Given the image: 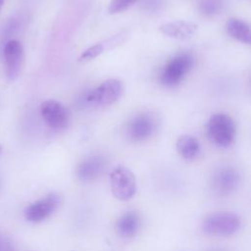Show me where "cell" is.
<instances>
[{
	"label": "cell",
	"mask_w": 251,
	"mask_h": 251,
	"mask_svg": "<svg viewBox=\"0 0 251 251\" xmlns=\"http://www.w3.org/2000/svg\"><path fill=\"white\" fill-rule=\"evenodd\" d=\"M198 26L194 23L186 21H174L163 24L160 25L159 30L168 37L184 40L193 36Z\"/></svg>",
	"instance_id": "obj_13"
},
{
	"label": "cell",
	"mask_w": 251,
	"mask_h": 251,
	"mask_svg": "<svg viewBox=\"0 0 251 251\" xmlns=\"http://www.w3.org/2000/svg\"><path fill=\"white\" fill-rule=\"evenodd\" d=\"M1 151H2V147H1V145H0V153H1Z\"/></svg>",
	"instance_id": "obj_23"
},
{
	"label": "cell",
	"mask_w": 251,
	"mask_h": 251,
	"mask_svg": "<svg viewBox=\"0 0 251 251\" xmlns=\"http://www.w3.org/2000/svg\"><path fill=\"white\" fill-rule=\"evenodd\" d=\"M106 168V160L102 155L93 154L81 160L75 168V176L81 182L97 179Z\"/></svg>",
	"instance_id": "obj_11"
},
{
	"label": "cell",
	"mask_w": 251,
	"mask_h": 251,
	"mask_svg": "<svg viewBox=\"0 0 251 251\" xmlns=\"http://www.w3.org/2000/svg\"><path fill=\"white\" fill-rule=\"evenodd\" d=\"M40 114L46 125L54 130H63L68 127L70 114L68 109L55 99H48L41 103Z\"/></svg>",
	"instance_id": "obj_8"
},
{
	"label": "cell",
	"mask_w": 251,
	"mask_h": 251,
	"mask_svg": "<svg viewBox=\"0 0 251 251\" xmlns=\"http://www.w3.org/2000/svg\"><path fill=\"white\" fill-rule=\"evenodd\" d=\"M207 135L218 147H229L235 138L236 128L230 116L225 113H218L209 119L207 123Z\"/></svg>",
	"instance_id": "obj_2"
},
{
	"label": "cell",
	"mask_w": 251,
	"mask_h": 251,
	"mask_svg": "<svg viewBox=\"0 0 251 251\" xmlns=\"http://www.w3.org/2000/svg\"><path fill=\"white\" fill-rule=\"evenodd\" d=\"M110 187L115 198L121 201L130 200L136 193L137 183L134 174L125 166L115 167L109 176Z\"/></svg>",
	"instance_id": "obj_3"
},
{
	"label": "cell",
	"mask_w": 251,
	"mask_h": 251,
	"mask_svg": "<svg viewBox=\"0 0 251 251\" xmlns=\"http://www.w3.org/2000/svg\"><path fill=\"white\" fill-rule=\"evenodd\" d=\"M228 34L237 41L245 44L251 42V30L249 25L238 18H229L226 24Z\"/></svg>",
	"instance_id": "obj_16"
},
{
	"label": "cell",
	"mask_w": 251,
	"mask_h": 251,
	"mask_svg": "<svg viewBox=\"0 0 251 251\" xmlns=\"http://www.w3.org/2000/svg\"><path fill=\"white\" fill-rule=\"evenodd\" d=\"M4 1H5V0H0V11H1V9H2V7H3V4H4Z\"/></svg>",
	"instance_id": "obj_21"
},
{
	"label": "cell",
	"mask_w": 251,
	"mask_h": 251,
	"mask_svg": "<svg viewBox=\"0 0 251 251\" xmlns=\"http://www.w3.org/2000/svg\"><path fill=\"white\" fill-rule=\"evenodd\" d=\"M178 155L187 161L193 160L200 152V143L196 137L190 134L180 135L176 143Z\"/></svg>",
	"instance_id": "obj_15"
},
{
	"label": "cell",
	"mask_w": 251,
	"mask_h": 251,
	"mask_svg": "<svg viewBox=\"0 0 251 251\" xmlns=\"http://www.w3.org/2000/svg\"><path fill=\"white\" fill-rule=\"evenodd\" d=\"M241 226L240 217L230 211H220L208 215L201 224L205 234L213 236H229L238 231Z\"/></svg>",
	"instance_id": "obj_1"
},
{
	"label": "cell",
	"mask_w": 251,
	"mask_h": 251,
	"mask_svg": "<svg viewBox=\"0 0 251 251\" xmlns=\"http://www.w3.org/2000/svg\"><path fill=\"white\" fill-rule=\"evenodd\" d=\"M212 251H226V250H222V249H215V250H212Z\"/></svg>",
	"instance_id": "obj_22"
},
{
	"label": "cell",
	"mask_w": 251,
	"mask_h": 251,
	"mask_svg": "<svg viewBox=\"0 0 251 251\" xmlns=\"http://www.w3.org/2000/svg\"><path fill=\"white\" fill-rule=\"evenodd\" d=\"M5 74L9 80H16L22 72L24 65V47L18 39L5 42L3 47Z\"/></svg>",
	"instance_id": "obj_9"
},
{
	"label": "cell",
	"mask_w": 251,
	"mask_h": 251,
	"mask_svg": "<svg viewBox=\"0 0 251 251\" xmlns=\"http://www.w3.org/2000/svg\"><path fill=\"white\" fill-rule=\"evenodd\" d=\"M156 115L146 112L134 116L126 126V134L133 142H141L153 136L157 130Z\"/></svg>",
	"instance_id": "obj_6"
},
{
	"label": "cell",
	"mask_w": 251,
	"mask_h": 251,
	"mask_svg": "<svg viewBox=\"0 0 251 251\" xmlns=\"http://www.w3.org/2000/svg\"><path fill=\"white\" fill-rule=\"evenodd\" d=\"M61 202L62 199L58 193H48L44 197L27 205L24 211V216L26 221L31 223L42 222L58 210Z\"/></svg>",
	"instance_id": "obj_5"
},
{
	"label": "cell",
	"mask_w": 251,
	"mask_h": 251,
	"mask_svg": "<svg viewBox=\"0 0 251 251\" xmlns=\"http://www.w3.org/2000/svg\"><path fill=\"white\" fill-rule=\"evenodd\" d=\"M0 251H17L15 244L2 233H0Z\"/></svg>",
	"instance_id": "obj_20"
},
{
	"label": "cell",
	"mask_w": 251,
	"mask_h": 251,
	"mask_svg": "<svg viewBox=\"0 0 251 251\" xmlns=\"http://www.w3.org/2000/svg\"><path fill=\"white\" fill-rule=\"evenodd\" d=\"M123 94V84L119 79L109 78L103 81L87 95V101L96 106H109L117 102Z\"/></svg>",
	"instance_id": "obj_10"
},
{
	"label": "cell",
	"mask_w": 251,
	"mask_h": 251,
	"mask_svg": "<svg viewBox=\"0 0 251 251\" xmlns=\"http://www.w3.org/2000/svg\"><path fill=\"white\" fill-rule=\"evenodd\" d=\"M194 64V59L190 53H179L173 57L164 67L160 80L167 87H174L179 84L185 75L190 72Z\"/></svg>",
	"instance_id": "obj_4"
},
{
	"label": "cell",
	"mask_w": 251,
	"mask_h": 251,
	"mask_svg": "<svg viewBox=\"0 0 251 251\" xmlns=\"http://www.w3.org/2000/svg\"><path fill=\"white\" fill-rule=\"evenodd\" d=\"M138 0H111L108 6V12L112 15L122 13L133 6Z\"/></svg>",
	"instance_id": "obj_18"
},
{
	"label": "cell",
	"mask_w": 251,
	"mask_h": 251,
	"mask_svg": "<svg viewBox=\"0 0 251 251\" xmlns=\"http://www.w3.org/2000/svg\"><path fill=\"white\" fill-rule=\"evenodd\" d=\"M220 8H221L220 2H218L217 0H206L200 6L201 12L208 16L217 14L219 12Z\"/></svg>",
	"instance_id": "obj_19"
},
{
	"label": "cell",
	"mask_w": 251,
	"mask_h": 251,
	"mask_svg": "<svg viewBox=\"0 0 251 251\" xmlns=\"http://www.w3.org/2000/svg\"><path fill=\"white\" fill-rule=\"evenodd\" d=\"M240 182L239 172L230 166L217 169L210 180L212 191L218 196H227L235 191Z\"/></svg>",
	"instance_id": "obj_7"
},
{
	"label": "cell",
	"mask_w": 251,
	"mask_h": 251,
	"mask_svg": "<svg viewBox=\"0 0 251 251\" xmlns=\"http://www.w3.org/2000/svg\"><path fill=\"white\" fill-rule=\"evenodd\" d=\"M26 18L23 14H16L9 18L4 24L1 30V38L5 42L11 40L14 35L19 33L25 26Z\"/></svg>",
	"instance_id": "obj_17"
},
{
	"label": "cell",
	"mask_w": 251,
	"mask_h": 251,
	"mask_svg": "<svg viewBox=\"0 0 251 251\" xmlns=\"http://www.w3.org/2000/svg\"><path fill=\"white\" fill-rule=\"evenodd\" d=\"M117 233L126 239L135 236L140 227V217L135 211H127L121 215L116 222Z\"/></svg>",
	"instance_id": "obj_14"
},
{
	"label": "cell",
	"mask_w": 251,
	"mask_h": 251,
	"mask_svg": "<svg viewBox=\"0 0 251 251\" xmlns=\"http://www.w3.org/2000/svg\"><path fill=\"white\" fill-rule=\"evenodd\" d=\"M125 38H126V32L121 31V32L111 36L110 38H107L99 43L91 45L90 47L85 49L80 54V56L78 57V62L84 64V63H88V62L94 60L95 58L100 56L105 51L113 49L116 46L120 45L125 40Z\"/></svg>",
	"instance_id": "obj_12"
}]
</instances>
